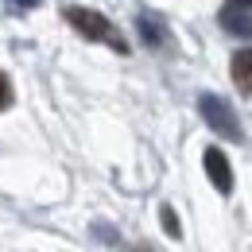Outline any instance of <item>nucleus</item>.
I'll use <instances>...</instances> for the list:
<instances>
[{
  "label": "nucleus",
  "mask_w": 252,
  "mask_h": 252,
  "mask_svg": "<svg viewBox=\"0 0 252 252\" xmlns=\"http://www.w3.org/2000/svg\"><path fill=\"white\" fill-rule=\"evenodd\" d=\"M66 24L74 28L78 35H86V39H94V43H109L117 55H128V43L121 39V32L101 16L94 8H82V4H70L66 8Z\"/></svg>",
  "instance_id": "obj_1"
},
{
  "label": "nucleus",
  "mask_w": 252,
  "mask_h": 252,
  "mask_svg": "<svg viewBox=\"0 0 252 252\" xmlns=\"http://www.w3.org/2000/svg\"><path fill=\"white\" fill-rule=\"evenodd\" d=\"M198 113H202V121L214 128L218 136L233 140V144H241V140H245V128H241L237 113H233V105H229L225 97H218V94H202V97H198Z\"/></svg>",
  "instance_id": "obj_2"
},
{
  "label": "nucleus",
  "mask_w": 252,
  "mask_h": 252,
  "mask_svg": "<svg viewBox=\"0 0 252 252\" xmlns=\"http://www.w3.org/2000/svg\"><path fill=\"white\" fill-rule=\"evenodd\" d=\"M202 167H206V175H210V183H214L218 194H233V167H229V159H225L221 148H206Z\"/></svg>",
  "instance_id": "obj_3"
},
{
  "label": "nucleus",
  "mask_w": 252,
  "mask_h": 252,
  "mask_svg": "<svg viewBox=\"0 0 252 252\" xmlns=\"http://www.w3.org/2000/svg\"><path fill=\"white\" fill-rule=\"evenodd\" d=\"M221 28H225L229 35H245V39H252V12H249V8L229 4V8L221 12Z\"/></svg>",
  "instance_id": "obj_4"
},
{
  "label": "nucleus",
  "mask_w": 252,
  "mask_h": 252,
  "mask_svg": "<svg viewBox=\"0 0 252 252\" xmlns=\"http://www.w3.org/2000/svg\"><path fill=\"white\" fill-rule=\"evenodd\" d=\"M233 82H237L245 94H252V47L233 55Z\"/></svg>",
  "instance_id": "obj_5"
},
{
  "label": "nucleus",
  "mask_w": 252,
  "mask_h": 252,
  "mask_svg": "<svg viewBox=\"0 0 252 252\" xmlns=\"http://www.w3.org/2000/svg\"><path fill=\"white\" fill-rule=\"evenodd\" d=\"M136 28H140V35H144V43H152V47H159L167 35H163V28H159V20H152V16H140L136 20Z\"/></svg>",
  "instance_id": "obj_6"
},
{
  "label": "nucleus",
  "mask_w": 252,
  "mask_h": 252,
  "mask_svg": "<svg viewBox=\"0 0 252 252\" xmlns=\"http://www.w3.org/2000/svg\"><path fill=\"white\" fill-rule=\"evenodd\" d=\"M159 225H163V233H167V237H175V241L183 237V225H179V218H175V210H171V206H159Z\"/></svg>",
  "instance_id": "obj_7"
},
{
  "label": "nucleus",
  "mask_w": 252,
  "mask_h": 252,
  "mask_svg": "<svg viewBox=\"0 0 252 252\" xmlns=\"http://www.w3.org/2000/svg\"><path fill=\"white\" fill-rule=\"evenodd\" d=\"M12 105V82H8V74L0 70V113Z\"/></svg>",
  "instance_id": "obj_8"
},
{
  "label": "nucleus",
  "mask_w": 252,
  "mask_h": 252,
  "mask_svg": "<svg viewBox=\"0 0 252 252\" xmlns=\"http://www.w3.org/2000/svg\"><path fill=\"white\" fill-rule=\"evenodd\" d=\"M8 4H16V8H35L39 0H8Z\"/></svg>",
  "instance_id": "obj_9"
},
{
  "label": "nucleus",
  "mask_w": 252,
  "mask_h": 252,
  "mask_svg": "<svg viewBox=\"0 0 252 252\" xmlns=\"http://www.w3.org/2000/svg\"><path fill=\"white\" fill-rule=\"evenodd\" d=\"M229 4H237V8H252V0H229Z\"/></svg>",
  "instance_id": "obj_10"
}]
</instances>
